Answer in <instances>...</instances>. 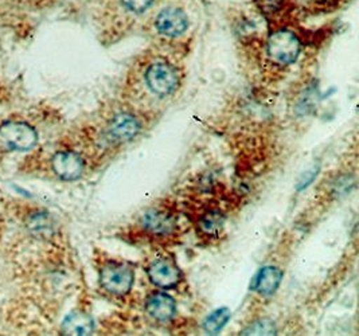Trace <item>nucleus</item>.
<instances>
[{
  "label": "nucleus",
  "mask_w": 359,
  "mask_h": 336,
  "mask_svg": "<svg viewBox=\"0 0 359 336\" xmlns=\"http://www.w3.org/2000/svg\"><path fill=\"white\" fill-rule=\"evenodd\" d=\"M135 281V271L130 264L109 261L100 271V285L114 296L130 293Z\"/></svg>",
  "instance_id": "1"
},
{
  "label": "nucleus",
  "mask_w": 359,
  "mask_h": 336,
  "mask_svg": "<svg viewBox=\"0 0 359 336\" xmlns=\"http://www.w3.org/2000/svg\"><path fill=\"white\" fill-rule=\"evenodd\" d=\"M36 142L38 133L27 123L8 121L0 127V148L6 151H30Z\"/></svg>",
  "instance_id": "2"
},
{
  "label": "nucleus",
  "mask_w": 359,
  "mask_h": 336,
  "mask_svg": "<svg viewBox=\"0 0 359 336\" xmlns=\"http://www.w3.org/2000/svg\"><path fill=\"white\" fill-rule=\"evenodd\" d=\"M266 53L271 61L278 66L294 64L300 53V41L292 32L278 30L269 36Z\"/></svg>",
  "instance_id": "3"
},
{
  "label": "nucleus",
  "mask_w": 359,
  "mask_h": 336,
  "mask_svg": "<svg viewBox=\"0 0 359 336\" xmlns=\"http://www.w3.org/2000/svg\"><path fill=\"white\" fill-rule=\"evenodd\" d=\"M146 82L154 95L168 96L180 85V73L174 65L165 61H158L148 66Z\"/></svg>",
  "instance_id": "4"
},
{
  "label": "nucleus",
  "mask_w": 359,
  "mask_h": 336,
  "mask_svg": "<svg viewBox=\"0 0 359 336\" xmlns=\"http://www.w3.org/2000/svg\"><path fill=\"white\" fill-rule=\"evenodd\" d=\"M147 273L149 280L156 287L163 289L178 287L183 278L177 262L168 257H159L154 260L148 267Z\"/></svg>",
  "instance_id": "5"
},
{
  "label": "nucleus",
  "mask_w": 359,
  "mask_h": 336,
  "mask_svg": "<svg viewBox=\"0 0 359 336\" xmlns=\"http://www.w3.org/2000/svg\"><path fill=\"white\" fill-rule=\"evenodd\" d=\"M51 167L60 179L73 182L81 177L85 164L79 154L73 151H60L53 156Z\"/></svg>",
  "instance_id": "6"
},
{
  "label": "nucleus",
  "mask_w": 359,
  "mask_h": 336,
  "mask_svg": "<svg viewBox=\"0 0 359 336\" xmlns=\"http://www.w3.org/2000/svg\"><path fill=\"white\" fill-rule=\"evenodd\" d=\"M142 129V124L136 116L132 113L120 112L114 114V119L109 121L108 135L114 142L126 143L135 139Z\"/></svg>",
  "instance_id": "7"
},
{
  "label": "nucleus",
  "mask_w": 359,
  "mask_h": 336,
  "mask_svg": "<svg viewBox=\"0 0 359 336\" xmlns=\"http://www.w3.org/2000/svg\"><path fill=\"white\" fill-rule=\"evenodd\" d=\"M156 30L164 36H180L189 27V18L180 8H164L155 20Z\"/></svg>",
  "instance_id": "8"
},
{
  "label": "nucleus",
  "mask_w": 359,
  "mask_h": 336,
  "mask_svg": "<svg viewBox=\"0 0 359 336\" xmlns=\"http://www.w3.org/2000/svg\"><path fill=\"white\" fill-rule=\"evenodd\" d=\"M142 226L154 237H168L177 230V220L164 210H151L143 217Z\"/></svg>",
  "instance_id": "9"
},
{
  "label": "nucleus",
  "mask_w": 359,
  "mask_h": 336,
  "mask_svg": "<svg viewBox=\"0 0 359 336\" xmlns=\"http://www.w3.org/2000/svg\"><path fill=\"white\" fill-rule=\"evenodd\" d=\"M146 311L154 321H168L175 316L177 305L170 295L155 292L146 302Z\"/></svg>",
  "instance_id": "10"
},
{
  "label": "nucleus",
  "mask_w": 359,
  "mask_h": 336,
  "mask_svg": "<svg viewBox=\"0 0 359 336\" xmlns=\"http://www.w3.org/2000/svg\"><path fill=\"white\" fill-rule=\"evenodd\" d=\"M283 280V272L276 267L262 268L255 278L253 288L262 296H269L278 290V285Z\"/></svg>",
  "instance_id": "11"
},
{
  "label": "nucleus",
  "mask_w": 359,
  "mask_h": 336,
  "mask_svg": "<svg viewBox=\"0 0 359 336\" xmlns=\"http://www.w3.org/2000/svg\"><path fill=\"white\" fill-rule=\"evenodd\" d=\"M93 328V319L85 312H73L62 323V332L65 335H90Z\"/></svg>",
  "instance_id": "12"
},
{
  "label": "nucleus",
  "mask_w": 359,
  "mask_h": 336,
  "mask_svg": "<svg viewBox=\"0 0 359 336\" xmlns=\"http://www.w3.org/2000/svg\"><path fill=\"white\" fill-rule=\"evenodd\" d=\"M225 226V215L219 210H209L198 220V229L206 237H218Z\"/></svg>",
  "instance_id": "13"
},
{
  "label": "nucleus",
  "mask_w": 359,
  "mask_h": 336,
  "mask_svg": "<svg viewBox=\"0 0 359 336\" xmlns=\"http://www.w3.org/2000/svg\"><path fill=\"white\" fill-rule=\"evenodd\" d=\"M229 319H230V311L228 308H221V309L212 312V315L206 319L205 331L212 335H215L225 327Z\"/></svg>",
  "instance_id": "14"
},
{
  "label": "nucleus",
  "mask_w": 359,
  "mask_h": 336,
  "mask_svg": "<svg viewBox=\"0 0 359 336\" xmlns=\"http://www.w3.org/2000/svg\"><path fill=\"white\" fill-rule=\"evenodd\" d=\"M276 325L271 321H255L248 328L243 331V335H275L276 334Z\"/></svg>",
  "instance_id": "15"
},
{
  "label": "nucleus",
  "mask_w": 359,
  "mask_h": 336,
  "mask_svg": "<svg viewBox=\"0 0 359 336\" xmlns=\"http://www.w3.org/2000/svg\"><path fill=\"white\" fill-rule=\"evenodd\" d=\"M27 226L35 234H46L51 230V221H50L48 214L35 213L30 217Z\"/></svg>",
  "instance_id": "16"
},
{
  "label": "nucleus",
  "mask_w": 359,
  "mask_h": 336,
  "mask_svg": "<svg viewBox=\"0 0 359 336\" xmlns=\"http://www.w3.org/2000/svg\"><path fill=\"white\" fill-rule=\"evenodd\" d=\"M154 0H121V3L132 13H143L152 4Z\"/></svg>",
  "instance_id": "17"
}]
</instances>
